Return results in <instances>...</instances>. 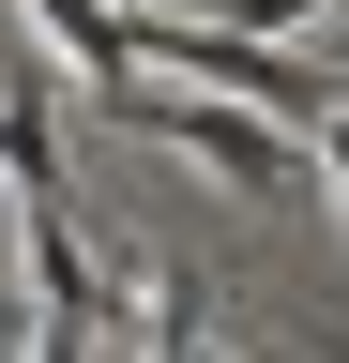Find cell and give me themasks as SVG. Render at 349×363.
Here are the masks:
<instances>
[{
  "label": "cell",
  "instance_id": "cell-4",
  "mask_svg": "<svg viewBox=\"0 0 349 363\" xmlns=\"http://www.w3.org/2000/svg\"><path fill=\"white\" fill-rule=\"evenodd\" d=\"M198 318H213V288H198V272H152V288H137V333H152V363H213V348H198Z\"/></svg>",
  "mask_w": 349,
  "mask_h": 363
},
{
  "label": "cell",
  "instance_id": "cell-5",
  "mask_svg": "<svg viewBox=\"0 0 349 363\" xmlns=\"http://www.w3.org/2000/svg\"><path fill=\"white\" fill-rule=\"evenodd\" d=\"M289 16H319V0H228V30H289Z\"/></svg>",
  "mask_w": 349,
  "mask_h": 363
},
{
  "label": "cell",
  "instance_id": "cell-6",
  "mask_svg": "<svg viewBox=\"0 0 349 363\" xmlns=\"http://www.w3.org/2000/svg\"><path fill=\"white\" fill-rule=\"evenodd\" d=\"M319 152H334V197H349V106H334V121H319Z\"/></svg>",
  "mask_w": 349,
  "mask_h": 363
},
{
  "label": "cell",
  "instance_id": "cell-2",
  "mask_svg": "<svg viewBox=\"0 0 349 363\" xmlns=\"http://www.w3.org/2000/svg\"><path fill=\"white\" fill-rule=\"evenodd\" d=\"M137 45H152V61H183V76H213L228 106L289 121V136H304V121H334V91H319V76H289L274 45H258V30H228V16H167V30H137Z\"/></svg>",
  "mask_w": 349,
  "mask_h": 363
},
{
  "label": "cell",
  "instance_id": "cell-3",
  "mask_svg": "<svg viewBox=\"0 0 349 363\" xmlns=\"http://www.w3.org/2000/svg\"><path fill=\"white\" fill-rule=\"evenodd\" d=\"M16 16H31V30H46V45H61V61H76V91H92V106H107L122 136H137V106H152V76H137V61H152V45H137V30H122V16H107V0H16Z\"/></svg>",
  "mask_w": 349,
  "mask_h": 363
},
{
  "label": "cell",
  "instance_id": "cell-1",
  "mask_svg": "<svg viewBox=\"0 0 349 363\" xmlns=\"http://www.w3.org/2000/svg\"><path fill=\"white\" fill-rule=\"evenodd\" d=\"M137 136H167V152H198V167H228L243 197H289V182H304V136L258 121V106H228V91H152Z\"/></svg>",
  "mask_w": 349,
  "mask_h": 363
}]
</instances>
